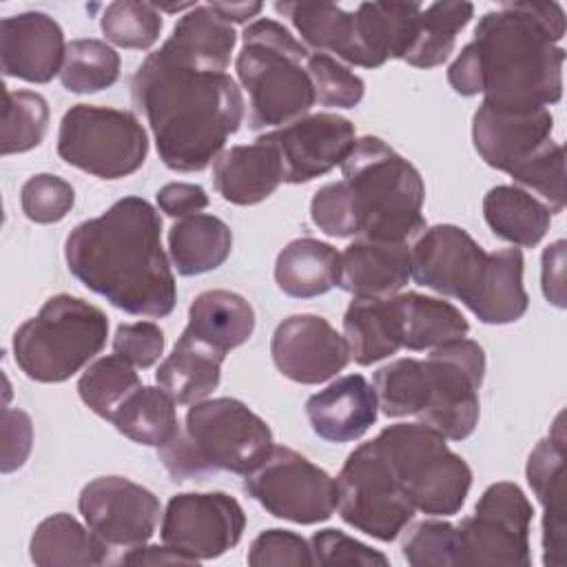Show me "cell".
<instances>
[{
  "label": "cell",
  "instance_id": "cell-21",
  "mask_svg": "<svg viewBox=\"0 0 567 567\" xmlns=\"http://www.w3.org/2000/svg\"><path fill=\"white\" fill-rule=\"evenodd\" d=\"M66 53L62 27L42 11H24L0 22V64L7 78L47 84L62 71Z\"/></svg>",
  "mask_w": 567,
  "mask_h": 567
},
{
  "label": "cell",
  "instance_id": "cell-31",
  "mask_svg": "<svg viewBox=\"0 0 567 567\" xmlns=\"http://www.w3.org/2000/svg\"><path fill=\"white\" fill-rule=\"evenodd\" d=\"M230 226L208 213L182 217L168 230V255L175 270L184 277L219 268L230 257Z\"/></svg>",
  "mask_w": 567,
  "mask_h": 567
},
{
  "label": "cell",
  "instance_id": "cell-48",
  "mask_svg": "<svg viewBox=\"0 0 567 567\" xmlns=\"http://www.w3.org/2000/svg\"><path fill=\"white\" fill-rule=\"evenodd\" d=\"M164 332L153 321L120 323L113 337V354L122 357L140 370L155 365L164 354Z\"/></svg>",
  "mask_w": 567,
  "mask_h": 567
},
{
  "label": "cell",
  "instance_id": "cell-12",
  "mask_svg": "<svg viewBox=\"0 0 567 567\" xmlns=\"http://www.w3.org/2000/svg\"><path fill=\"white\" fill-rule=\"evenodd\" d=\"M534 507L525 492L509 481L492 483L478 498L474 514L456 529V565L529 567V527Z\"/></svg>",
  "mask_w": 567,
  "mask_h": 567
},
{
  "label": "cell",
  "instance_id": "cell-47",
  "mask_svg": "<svg viewBox=\"0 0 567 567\" xmlns=\"http://www.w3.org/2000/svg\"><path fill=\"white\" fill-rule=\"evenodd\" d=\"M246 560L252 567L312 565L310 540H306L301 534L290 532V529H279V527L266 529L250 543Z\"/></svg>",
  "mask_w": 567,
  "mask_h": 567
},
{
  "label": "cell",
  "instance_id": "cell-52",
  "mask_svg": "<svg viewBox=\"0 0 567 567\" xmlns=\"http://www.w3.org/2000/svg\"><path fill=\"white\" fill-rule=\"evenodd\" d=\"M122 565H195L188 556H184L182 551H175L168 545H137L126 549V554H122V558L117 560Z\"/></svg>",
  "mask_w": 567,
  "mask_h": 567
},
{
  "label": "cell",
  "instance_id": "cell-2",
  "mask_svg": "<svg viewBox=\"0 0 567 567\" xmlns=\"http://www.w3.org/2000/svg\"><path fill=\"white\" fill-rule=\"evenodd\" d=\"M131 100L153 131L159 159L177 173L204 171L244 120L237 82L190 62L166 42L137 66Z\"/></svg>",
  "mask_w": 567,
  "mask_h": 567
},
{
  "label": "cell",
  "instance_id": "cell-5",
  "mask_svg": "<svg viewBox=\"0 0 567 567\" xmlns=\"http://www.w3.org/2000/svg\"><path fill=\"white\" fill-rule=\"evenodd\" d=\"M410 252L412 279L461 301L481 323L505 326L527 312L520 248L485 252L465 228L436 224L416 235Z\"/></svg>",
  "mask_w": 567,
  "mask_h": 567
},
{
  "label": "cell",
  "instance_id": "cell-49",
  "mask_svg": "<svg viewBox=\"0 0 567 567\" xmlns=\"http://www.w3.org/2000/svg\"><path fill=\"white\" fill-rule=\"evenodd\" d=\"M0 436H2V474L20 470L33 447V423L31 416L20 408H4L0 416Z\"/></svg>",
  "mask_w": 567,
  "mask_h": 567
},
{
  "label": "cell",
  "instance_id": "cell-18",
  "mask_svg": "<svg viewBox=\"0 0 567 567\" xmlns=\"http://www.w3.org/2000/svg\"><path fill=\"white\" fill-rule=\"evenodd\" d=\"M270 354L275 368L301 385L323 383L350 363L343 334L319 315L286 317L272 332Z\"/></svg>",
  "mask_w": 567,
  "mask_h": 567
},
{
  "label": "cell",
  "instance_id": "cell-36",
  "mask_svg": "<svg viewBox=\"0 0 567 567\" xmlns=\"http://www.w3.org/2000/svg\"><path fill=\"white\" fill-rule=\"evenodd\" d=\"M275 11L292 22L301 40L319 53L354 62V16L330 2H277Z\"/></svg>",
  "mask_w": 567,
  "mask_h": 567
},
{
  "label": "cell",
  "instance_id": "cell-39",
  "mask_svg": "<svg viewBox=\"0 0 567 567\" xmlns=\"http://www.w3.org/2000/svg\"><path fill=\"white\" fill-rule=\"evenodd\" d=\"M140 374L135 365L117 354L95 359L78 381V394L82 403L100 419H111L113 410L140 388Z\"/></svg>",
  "mask_w": 567,
  "mask_h": 567
},
{
  "label": "cell",
  "instance_id": "cell-15",
  "mask_svg": "<svg viewBox=\"0 0 567 567\" xmlns=\"http://www.w3.org/2000/svg\"><path fill=\"white\" fill-rule=\"evenodd\" d=\"M246 514L226 492H184L171 496L162 514V543L195 565L233 549L244 534Z\"/></svg>",
  "mask_w": 567,
  "mask_h": 567
},
{
  "label": "cell",
  "instance_id": "cell-4",
  "mask_svg": "<svg viewBox=\"0 0 567 567\" xmlns=\"http://www.w3.org/2000/svg\"><path fill=\"white\" fill-rule=\"evenodd\" d=\"M425 184L412 162L377 135H363L341 164V179L310 202L312 224L330 237L408 241L421 235Z\"/></svg>",
  "mask_w": 567,
  "mask_h": 567
},
{
  "label": "cell",
  "instance_id": "cell-33",
  "mask_svg": "<svg viewBox=\"0 0 567 567\" xmlns=\"http://www.w3.org/2000/svg\"><path fill=\"white\" fill-rule=\"evenodd\" d=\"M403 326V350H434L456 339H465L470 323L463 312L436 297L421 292H396Z\"/></svg>",
  "mask_w": 567,
  "mask_h": 567
},
{
  "label": "cell",
  "instance_id": "cell-27",
  "mask_svg": "<svg viewBox=\"0 0 567 567\" xmlns=\"http://www.w3.org/2000/svg\"><path fill=\"white\" fill-rule=\"evenodd\" d=\"M186 334L228 354L255 332V310L246 297L233 290H204L188 308Z\"/></svg>",
  "mask_w": 567,
  "mask_h": 567
},
{
  "label": "cell",
  "instance_id": "cell-13",
  "mask_svg": "<svg viewBox=\"0 0 567 567\" xmlns=\"http://www.w3.org/2000/svg\"><path fill=\"white\" fill-rule=\"evenodd\" d=\"M337 483V512L350 527L390 543L412 523L416 509L399 489L388 461L372 441L354 447Z\"/></svg>",
  "mask_w": 567,
  "mask_h": 567
},
{
  "label": "cell",
  "instance_id": "cell-28",
  "mask_svg": "<svg viewBox=\"0 0 567 567\" xmlns=\"http://www.w3.org/2000/svg\"><path fill=\"white\" fill-rule=\"evenodd\" d=\"M341 281V252L315 237L292 239L275 261V284L292 299H312Z\"/></svg>",
  "mask_w": 567,
  "mask_h": 567
},
{
  "label": "cell",
  "instance_id": "cell-14",
  "mask_svg": "<svg viewBox=\"0 0 567 567\" xmlns=\"http://www.w3.org/2000/svg\"><path fill=\"white\" fill-rule=\"evenodd\" d=\"M244 492L275 518L297 525L323 523L337 509L334 478L286 445H272L266 461L244 476Z\"/></svg>",
  "mask_w": 567,
  "mask_h": 567
},
{
  "label": "cell",
  "instance_id": "cell-42",
  "mask_svg": "<svg viewBox=\"0 0 567 567\" xmlns=\"http://www.w3.org/2000/svg\"><path fill=\"white\" fill-rule=\"evenodd\" d=\"M516 186L538 197L551 215L565 208V153L554 140H547L525 164L509 175Z\"/></svg>",
  "mask_w": 567,
  "mask_h": 567
},
{
  "label": "cell",
  "instance_id": "cell-40",
  "mask_svg": "<svg viewBox=\"0 0 567 567\" xmlns=\"http://www.w3.org/2000/svg\"><path fill=\"white\" fill-rule=\"evenodd\" d=\"M49 128V104L35 91L4 89L2 155L27 153L42 144Z\"/></svg>",
  "mask_w": 567,
  "mask_h": 567
},
{
  "label": "cell",
  "instance_id": "cell-51",
  "mask_svg": "<svg viewBox=\"0 0 567 567\" xmlns=\"http://www.w3.org/2000/svg\"><path fill=\"white\" fill-rule=\"evenodd\" d=\"M540 284L545 299L556 306L565 308V239H556L543 250L540 257Z\"/></svg>",
  "mask_w": 567,
  "mask_h": 567
},
{
  "label": "cell",
  "instance_id": "cell-34",
  "mask_svg": "<svg viewBox=\"0 0 567 567\" xmlns=\"http://www.w3.org/2000/svg\"><path fill=\"white\" fill-rule=\"evenodd\" d=\"M175 405L164 388L140 385L113 410L109 421L126 439L159 450L179 432Z\"/></svg>",
  "mask_w": 567,
  "mask_h": 567
},
{
  "label": "cell",
  "instance_id": "cell-50",
  "mask_svg": "<svg viewBox=\"0 0 567 567\" xmlns=\"http://www.w3.org/2000/svg\"><path fill=\"white\" fill-rule=\"evenodd\" d=\"M157 206L168 217H188L208 206V195L199 184L171 182L157 190Z\"/></svg>",
  "mask_w": 567,
  "mask_h": 567
},
{
  "label": "cell",
  "instance_id": "cell-32",
  "mask_svg": "<svg viewBox=\"0 0 567 567\" xmlns=\"http://www.w3.org/2000/svg\"><path fill=\"white\" fill-rule=\"evenodd\" d=\"M483 217L492 233L520 248H534L551 224L549 208L516 184H501L483 197Z\"/></svg>",
  "mask_w": 567,
  "mask_h": 567
},
{
  "label": "cell",
  "instance_id": "cell-46",
  "mask_svg": "<svg viewBox=\"0 0 567 567\" xmlns=\"http://www.w3.org/2000/svg\"><path fill=\"white\" fill-rule=\"evenodd\" d=\"M312 565L334 567V565H361V567H388L390 558L379 549L339 532L332 527L319 529L310 538Z\"/></svg>",
  "mask_w": 567,
  "mask_h": 567
},
{
  "label": "cell",
  "instance_id": "cell-26",
  "mask_svg": "<svg viewBox=\"0 0 567 567\" xmlns=\"http://www.w3.org/2000/svg\"><path fill=\"white\" fill-rule=\"evenodd\" d=\"M343 339L350 359L359 365H372L403 350V326L392 297H352L343 315Z\"/></svg>",
  "mask_w": 567,
  "mask_h": 567
},
{
  "label": "cell",
  "instance_id": "cell-37",
  "mask_svg": "<svg viewBox=\"0 0 567 567\" xmlns=\"http://www.w3.org/2000/svg\"><path fill=\"white\" fill-rule=\"evenodd\" d=\"M472 2H434L423 7L419 33L412 49L405 55V62L416 69H434L443 64L456 44L458 31L472 20Z\"/></svg>",
  "mask_w": 567,
  "mask_h": 567
},
{
  "label": "cell",
  "instance_id": "cell-25",
  "mask_svg": "<svg viewBox=\"0 0 567 567\" xmlns=\"http://www.w3.org/2000/svg\"><path fill=\"white\" fill-rule=\"evenodd\" d=\"M281 182V159L261 137L252 144L230 146L213 162L215 190L235 206H252L268 199Z\"/></svg>",
  "mask_w": 567,
  "mask_h": 567
},
{
  "label": "cell",
  "instance_id": "cell-16",
  "mask_svg": "<svg viewBox=\"0 0 567 567\" xmlns=\"http://www.w3.org/2000/svg\"><path fill=\"white\" fill-rule=\"evenodd\" d=\"M84 523L109 547H137L157 529L162 505L157 496L124 476H97L89 481L78 498Z\"/></svg>",
  "mask_w": 567,
  "mask_h": 567
},
{
  "label": "cell",
  "instance_id": "cell-17",
  "mask_svg": "<svg viewBox=\"0 0 567 567\" xmlns=\"http://www.w3.org/2000/svg\"><path fill=\"white\" fill-rule=\"evenodd\" d=\"M259 137L277 151L284 182L306 184L343 164L357 142V131L343 115L308 113L306 117Z\"/></svg>",
  "mask_w": 567,
  "mask_h": 567
},
{
  "label": "cell",
  "instance_id": "cell-45",
  "mask_svg": "<svg viewBox=\"0 0 567 567\" xmlns=\"http://www.w3.org/2000/svg\"><path fill=\"white\" fill-rule=\"evenodd\" d=\"M75 204L73 186L51 173L31 175L20 188V206L27 219L35 224L62 221Z\"/></svg>",
  "mask_w": 567,
  "mask_h": 567
},
{
  "label": "cell",
  "instance_id": "cell-53",
  "mask_svg": "<svg viewBox=\"0 0 567 567\" xmlns=\"http://www.w3.org/2000/svg\"><path fill=\"white\" fill-rule=\"evenodd\" d=\"M208 7L228 24H241L257 18L264 9L261 2H208Z\"/></svg>",
  "mask_w": 567,
  "mask_h": 567
},
{
  "label": "cell",
  "instance_id": "cell-7",
  "mask_svg": "<svg viewBox=\"0 0 567 567\" xmlns=\"http://www.w3.org/2000/svg\"><path fill=\"white\" fill-rule=\"evenodd\" d=\"M272 450L268 423L233 396L204 399L188 408L184 425L157 456L171 481H202L217 472L246 476Z\"/></svg>",
  "mask_w": 567,
  "mask_h": 567
},
{
  "label": "cell",
  "instance_id": "cell-1",
  "mask_svg": "<svg viewBox=\"0 0 567 567\" xmlns=\"http://www.w3.org/2000/svg\"><path fill=\"white\" fill-rule=\"evenodd\" d=\"M565 11L558 2H505L487 11L447 69L465 97L507 111L547 109L563 97Z\"/></svg>",
  "mask_w": 567,
  "mask_h": 567
},
{
  "label": "cell",
  "instance_id": "cell-19",
  "mask_svg": "<svg viewBox=\"0 0 567 567\" xmlns=\"http://www.w3.org/2000/svg\"><path fill=\"white\" fill-rule=\"evenodd\" d=\"M554 115L549 109L507 111L481 102L472 117V142L481 159L507 175L525 164L551 140Z\"/></svg>",
  "mask_w": 567,
  "mask_h": 567
},
{
  "label": "cell",
  "instance_id": "cell-35",
  "mask_svg": "<svg viewBox=\"0 0 567 567\" xmlns=\"http://www.w3.org/2000/svg\"><path fill=\"white\" fill-rule=\"evenodd\" d=\"M166 44L204 69L226 73L237 33L208 4H195L177 20Z\"/></svg>",
  "mask_w": 567,
  "mask_h": 567
},
{
  "label": "cell",
  "instance_id": "cell-43",
  "mask_svg": "<svg viewBox=\"0 0 567 567\" xmlns=\"http://www.w3.org/2000/svg\"><path fill=\"white\" fill-rule=\"evenodd\" d=\"M306 69L315 86V97L321 106L354 109L363 100L365 82L334 55L310 51Z\"/></svg>",
  "mask_w": 567,
  "mask_h": 567
},
{
  "label": "cell",
  "instance_id": "cell-6",
  "mask_svg": "<svg viewBox=\"0 0 567 567\" xmlns=\"http://www.w3.org/2000/svg\"><path fill=\"white\" fill-rule=\"evenodd\" d=\"M483 377V348L456 339L430 350L425 359L405 357L381 365L372 385L388 419L416 416L445 439L463 441L478 425Z\"/></svg>",
  "mask_w": 567,
  "mask_h": 567
},
{
  "label": "cell",
  "instance_id": "cell-20",
  "mask_svg": "<svg viewBox=\"0 0 567 567\" xmlns=\"http://www.w3.org/2000/svg\"><path fill=\"white\" fill-rule=\"evenodd\" d=\"M565 412H558L545 439L529 452L525 476L543 507V565L563 567L567 556V503H565Z\"/></svg>",
  "mask_w": 567,
  "mask_h": 567
},
{
  "label": "cell",
  "instance_id": "cell-44",
  "mask_svg": "<svg viewBox=\"0 0 567 567\" xmlns=\"http://www.w3.org/2000/svg\"><path fill=\"white\" fill-rule=\"evenodd\" d=\"M456 529L447 520L427 518L403 529L401 554L412 567H454Z\"/></svg>",
  "mask_w": 567,
  "mask_h": 567
},
{
  "label": "cell",
  "instance_id": "cell-8",
  "mask_svg": "<svg viewBox=\"0 0 567 567\" xmlns=\"http://www.w3.org/2000/svg\"><path fill=\"white\" fill-rule=\"evenodd\" d=\"M308 47L281 22L259 18L241 33L235 71L248 91V126H286L310 113L317 104L306 69Z\"/></svg>",
  "mask_w": 567,
  "mask_h": 567
},
{
  "label": "cell",
  "instance_id": "cell-22",
  "mask_svg": "<svg viewBox=\"0 0 567 567\" xmlns=\"http://www.w3.org/2000/svg\"><path fill=\"white\" fill-rule=\"evenodd\" d=\"M312 432L328 443L359 441L379 416L374 385L363 374H346L306 401Z\"/></svg>",
  "mask_w": 567,
  "mask_h": 567
},
{
  "label": "cell",
  "instance_id": "cell-9",
  "mask_svg": "<svg viewBox=\"0 0 567 567\" xmlns=\"http://www.w3.org/2000/svg\"><path fill=\"white\" fill-rule=\"evenodd\" d=\"M109 319L97 306L73 297L53 295L40 312L27 319L11 339L16 365L38 383H62L102 352Z\"/></svg>",
  "mask_w": 567,
  "mask_h": 567
},
{
  "label": "cell",
  "instance_id": "cell-30",
  "mask_svg": "<svg viewBox=\"0 0 567 567\" xmlns=\"http://www.w3.org/2000/svg\"><path fill=\"white\" fill-rule=\"evenodd\" d=\"M109 545L66 512L44 518L29 540V556L38 567H91L109 560Z\"/></svg>",
  "mask_w": 567,
  "mask_h": 567
},
{
  "label": "cell",
  "instance_id": "cell-41",
  "mask_svg": "<svg viewBox=\"0 0 567 567\" xmlns=\"http://www.w3.org/2000/svg\"><path fill=\"white\" fill-rule=\"evenodd\" d=\"M162 13L151 2L117 0L104 7L100 29L104 38L122 49H151L162 31Z\"/></svg>",
  "mask_w": 567,
  "mask_h": 567
},
{
  "label": "cell",
  "instance_id": "cell-10",
  "mask_svg": "<svg viewBox=\"0 0 567 567\" xmlns=\"http://www.w3.org/2000/svg\"><path fill=\"white\" fill-rule=\"evenodd\" d=\"M445 441L441 432L419 421L388 425L374 436L399 489L427 516H454L472 487L467 461Z\"/></svg>",
  "mask_w": 567,
  "mask_h": 567
},
{
  "label": "cell",
  "instance_id": "cell-38",
  "mask_svg": "<svg viewBox=\"0 0 567 567\" xmlns=\"http://www.w3.org/2000/svg\"><path fill=\"white\" fill-rule=\"evenodd\" d=\"M120 78L117 51L95 38H80L66 44L60 82L71 93H97Z\"/></svg>",
  "mask_w": 567,
  "mask_h": 567
},
{
  "label": "cell",
  "instance_id": "cell-24",
  "mask_svg": "<svg viewBox=\"0 0 567 567\" xmlns=\"http://www.w3.org/2000/svg\"><path fill=\"white\" fill-rule=\"evenodd\" d=\"M412 279L408 241L354 239L341 252L339 288L352 297H392Z\"/></svg>",
  "mask_w": 567,
  "mask_h": 567
},
{
  "label": "cell",
  "instance_id": "cell-23",
  "mask_svg": "<svg viewBox=\"0 0 567 567\" xmlns=\"http://www.w3.org/2000/svg\"><path fill=\"white\" fill-rule=\"evenodd\" d=\"M423 7L419 2H361L354 16V66L377 69L388 60H405L412 49Z\"/></svg>",
  "mask_w": 567,
  "mask_h": 567
},
{
  "label": "cell",
  "instance_id": "cell-11",
  "mask_svg": "<svg viewBox=\"0 0 567 567\" xmlns=\"http://www.w3.org/2000/svg\"><path fill=\"white\" fill-rule=\"evenodd\" d=\"M58 155L100 179H122L142 168L148 135L131 111L75 104L60 122Z\"/></svg>",
  "mask_w": 567,
  "mask_h": 567
},
{
  "label": "cell",
  "instance_id": "cell-3",
  "mask_svg": "<svg viewBox=\"0 0 567 567\" xmlns=\"http://www.w3.org/2000/svg\"><path fill=\"white\" fill-rule=\"evenodd\" d=\"M64 259L80 284L128 315L162 319L175 308L177 288L162 248V217L137 195L78 224L64 241Z\"/></svg>",
  "mask_w": 567,
  "mask_h": 567
},
{
  "label": "cell",
  "instance_id": "cell-29",
  "mask_svg": "<svg viewBox=\"0 0 567 567\" xmlns=\"http://www.w3.org/2000/svg\"><path fill=\"white\" fill-rule=\"evenodd\" d=\"M224 359L219 350L182 332L173 352L159 363L155 381L177 405H193L217 390Z\"/></svg>",
  "mask_w": 567,
  "mask_h": 567
}]
</instances>
